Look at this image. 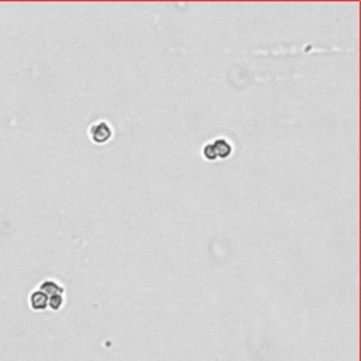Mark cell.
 <instances>
[{
    "mask_svg": "<svg viewBox=\"0 0 361 361\" xmlns=\"http://www.w3.org/2000/svg\"><path fill=\"white\" fill-rule=\"evenodd\" d=\"M212 142L213 146H214V150H216V154H218V158H219V160H226V158L232 156L233 146H232V142L229 141L227 138L220 137V138H216V140Z\"/></svg>",
    "mask_w": 361,
    "mask_h": 361,
    "instance_id": "2",
    "label": "cell"
},
{
    "mask_svg": "<svg viewBox=\"0 0 361 361\" xmlns=\"http://www.w3.org/2000/svg\"><path fill=\"white\" fill-rule=\"evenodd\" d=\"M48 304H50L52 309H59L61 305H62V295H54V297H51Z\"/></svg>",
    "mask_w": 361,
    "mask_h": 361,
    "instance_id": "6",
    "label": "cell"
},
{
    "mask_svg": "<svg viewBox=\"0 0 361 361\" xmlns=\"http://www.w3.org/2000/svg\"><path fill=\"white\" fill-rule=\"evenodd\" d=\"M31 304H33L34 309H44L48 305V297L44 294L43 291L34 292L33 297H31Z\"/></svg>",
    "mask_w": 361,
    "mask_h": 361,
    "instance_id": "4",
    "label": "cell"
},
{
    "mask_svg": "<svg viewBox=\"0 0 361 361\" xmlns=\"http://www.w3.org/2000/svg\"><path fill=\"white\" fill-rule=\"evenodd\" d=\"M113 127L110 126V123L106 120H99L96 123L91 124L89 127V138L95 144H106L113 138Z\"/></svg>",
    "mask_w": 361,
    "mask_h": 361,
    "instance_id": "1",
    "label": "cell"
},
{
    "mask_svg": "<svg viewBox=\"0 0 361 361\" xmlns=\"http://www.w3.org/2000/svg\"><path fill=\"white\" fill-rule=\"evenodd\" d=\"M202 157L205 158L206 161H209V163H213V161L219 160V158H218V154H216V150H214V146H213L212 141L206 142L205 146H203V149H202Z\"/></svg>",
    "mask_w": 361,
    "mask_h": 361,
    "instance_id": "5",
    "label": "cell"
},
{
    "mask_svg": "<svg viewBox=\"0 0 361 361\" xmlns=\"http://www.w3.org/2000/svg\"><path fill=\"white\" fill-rule=\"evenodd\" d=\"M41 291H43L45 295H51V297L61 295V294L64 292V290H62L55 281H45V282L41 285Z\"/></svg>",
    "mask_w": 361,
    "mask_h": 361,
    "instance_id": "3",
    "label": "cell"
}]
</instances>
